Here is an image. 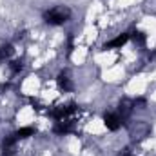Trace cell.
<instances>
[{"instance_id": "cell-3", "label": "cell", "mask_w": 156, "mask_h": 156, "mask_svg": "<svg viewBox=\"0 0 156 156\" xmlns=\"http://www.w3.org/2000/svg\"><path fill=\"white\" fill-rule=\"evenodd\" d=\"M125 42H127V35H120L118 38H115L113 42H109L105 47H120V45H123Z\"/></svg>"}, {"instance_id": "cell-2", "label": "cell", "mask_w": 156, "mask_h": 156, "mask_svg": "<svg viewBox=\"0 0 156 156\" xmlns=\"http://www.w3.org/2000/svg\"><path fill=\"white\" fill-rule=\"evenodd\" d=\"M105 125H107V129L116 131L118 127L122 125V116H120V115H115V113H109V115L105 116Z\"/></svg>"}, {"instance_id": "cell-1", "label": "cell", "mask_w": 156, "mask_h": 156, "mask_svg": "<svg viewBox=\"0 0 156 156\" xmlns=\"http://www.w3.org/2000/svg\"><path fill=\"white\" fill-rule=\"evenodd\" d=\"M45 18H47L49 24L58 26V24H64V22L69 18V11H67L66 7H55V9H51V11L45 15Z\"/></svg>"}]
</instances>
